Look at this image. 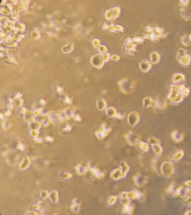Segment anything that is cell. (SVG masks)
<instances>
[{"label": "cell", "instance_id": "obj_17", "mask_svg": "<svg viewBox=\"0 0 191 215\" xmlns=\"http://www.w3.org/2000/svg\"><path fill=\"white\" fill-rule=\"evenodd\" d=\"M117 199V197L116 196H113L110 198L109 201V204L111 205L114 204Z\"/></svg>", "mask_w": 191, "mask_h": 215}, {"label": "cell", "instance_id": "obj_10", "mask_svg": "<svg viewBox=\"0 0 191 215\" xmlns=\"http://www.w3.org/2000/svg\"><path fill=\"white\" fill-rule=\"evenodd\" d=\"M153 103V100L151 97H147L145 98L143 100L144 107L145 108L149 107L152 105Z\"/></svg>", "mask_w": 191, "mask_h": 215}, {"label": "cell", "instance_id": "obj_11", "mask_svg": "<svg viewBox=\"0 0 191 215\" xmlns=\"http://www.w3.org/2000/svg\"><path fill=\"white\" fill-rule=\"evenodd\" d=\"M106 115L109 117H112L116 116L117 115V111L114 107L108 108L106 110Z\"/></svg>", "mask_w": 191, "mask_h": 215}, {"label": "cell", "instance_id": "obj_1", "mask_svg": "<svg viewBox=\"0 0 191 215\" xmlns=\"http://www.w3.org/2000/svg\"><path fill=\"white\" fill-rule=\"evenodd\" d=\"M184 97L179 93V88L174 85L171 86L170 93L166 98V101L172 105H178L183 101Z\"/></svg>", "mask_w": 191, "mask_h": 215}, {"label": "cell", "instance_id": "obj_12", "mask_svg": "<svg viewBox=\"0 0 191 215\" xmlns=\"http://www.w3.org/2000/svg\"><path fill=\"white\" fill-rule=\"evenodd\" d=\"M133 206L131 205L129 203L125 204L123 208V212L124 213L131 214L133 212Z\"/></svg>", "mask_w": 191, "mask_h": 215}, {"label": "cell", "instance_id": "obj_5", "mask_svg": "<svg viewBox=\"0 0 191 215\" xmlns=\"http://www.w3.org/2000/svg\"><path fill=\"white\" fill-rule=\"evenodd\" d=\"M126 175L121 169H117L112 172L111 176L114 180H118L124 177Z\"/></svg>", "mask_w": 191, "mask_h": 215}, {"label": "cell", "instance_id": "obj_6", "mask_svg": "<svg viewBox=\"0 0 191 215\" xmlns=\"http://www.w3.org/2000/svg\"><path fill=\"white\" fill-rule=\"evenodd\" d=\"M127 140L130 145H134L139 139L138 136L134 134L132 132H130L126 134V137Z\"/></svg>", "mask_w": 191, "mask_h": 215}, {"label": "cell", "instance_id": "obj_2", "mask_svg": "<svg viewBox=\"0 0 191 215\" xmlns=\"http://www.w3.org/2000/svg\"><path fill=\"white\" fill-rule=\"evenodd\" d=\"M142 193L138 192H123L121 195V197L123 200H128V199H134L140 198Z\"/></svg>", "mask_w": 191, "mask_h": 215}, {"label": "cell", "instance_id": "obj_14", "mask_svg": "<svg viewBox=\"0 0 191 215\" xmlns=\"http://www.w3.org/2000/svg\"><path fill=\"white\" fill-rule=\"evenodd\" d=\"M120 167L121 170H122V171H123V173L126 174L128 172V171L129 170V167L128 166V165L127 164L126 161H122V162H121Z\"/></svg>", "mask_w": 191, "mask_h": 215}, {"label": "cell", "instance_id": "obj_16", "mask_svg": "<svg viewBox=\"0 0 191 215\" xmlns=\"http://www.w3.org/2000/svg\"><path fill=\"white\" fill-rule=\"evenodd\" d=\"M139 147L142 151H146L148 149V145L146 143L143 142H140L139 144Z\"/></svg>", "mask_w": 191, "mask_h": 215}, {"label": "cell", "instance_id": "obj_7", "mask_svg": "<svg viewBox=\"0 0 191 215\" xmlns=\"http://www.w3.org/2000/svg\"><path fill=\"white\" fill-rule=\"evenodd\" d=\"M134 180L136 185L138 187L143 186L145 182V177L138 174L134 177Z\"/></svg>", "mask_w": 191, "mask_h": 215}, {"label": "cell", "instance_id": "obj_3", "mask_svg": "<svg viewBox=\"0 0 191 215\" xmlns=\"http://www.w3.org/2000/svg\"><path fill=\"white\" fill-rule=\"evenodd\" d=\"M140 120V116L136 111L130 113L128 117V121L130 125L134 126L138 124Z\"/></svg>", "mask_w": 191, "mask_h": 215}, {"label": "cell", "instance_id": "obj_15", "mask_svg": "<svg viewBox=\"0 0 191 215\" xmlns=\"http://www.w3.org/2000/svg\"><path fill=\"white\" fill-rule=\"evenodd\" d=\"M184 77L183 74H177L174 77V80H173V82L174 83L180 81H184Z\"/></svg>", "mask_w": 191, "mask_h": 215}, {"label": "cell", "instance_id": "obj_13", "mask_svg": "<svg viewBox=\"0 0 191 215\" xmlns=\"http://www.w3.org/2000/svg\"><path fill=\"white\" fill-rule=\"evenodd\" d=\"M97 106L100 110H104L106 106V104L104 100L102 98L99 99L97 102Z\"/></svg>", "mask_w": 191, "mask_h": 215}, {"label": "cell", "instance_id": "obj_8", "mask_svg": "<svg viewBox=\"0 0 191 215\" xmlns=\"http://www.w3.org/2000/svg\"><path fill=\"white\" fill-rule=\"evenodd\" d=\"M178 88L179 93L183 97L187 96L189 95L190 91L188 88L185 87L184 85H179Z\"/></svg>", "mask_w": 191, "mask_h": 215}, {"label": "cell", "instance_id": "obj_9", "mask_svg": "<svg viewBox=\"0 0 191 215\" xmlns=\"http://www.w3.org/2000/svg\"><path fill=\"white\" fill-rule=\"evenodd\" d=\"M91 171H92L94 176L99 179L103 178L104 176V173L100 171L99 169L95 168L93 167V168H91Z\"/></svg>", "mask_w": 191, "mask_h": 215}, {"label": "cell", "instance_id": "obj_4", "mask_svg": "<svg viewBox=\"0 0 191 215\" xmlns=\"http://www.w3.org/2000/svg\"><path fill=\"white\" fill-rule=\"evenodd\" d=\"M102 129L100 130H98L96 132V135L97 137L99 139H102L105 138L108 135V133L110 132V128L106 126V125H103Z\"/></svg>", "mask_w": 191, "mask_h": 215}]
</instances>
